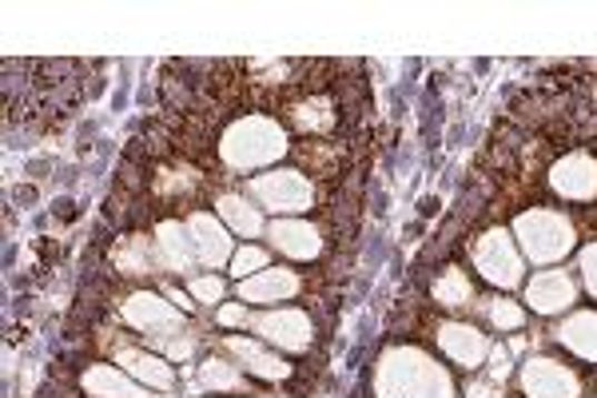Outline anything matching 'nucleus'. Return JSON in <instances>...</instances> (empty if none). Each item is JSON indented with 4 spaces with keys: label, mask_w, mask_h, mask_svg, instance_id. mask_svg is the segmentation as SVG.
I'll list each match as a JSON object with an SVG mask.
<instances>
[{
    "label": "nucleus",
    "mask_w": 597,
    "mask_h": 398,
    "mask_svg": "<svg viewBox=\"0 0 597 398\" xmlns=\"http://www.w3.org/2000/svg\"><path fill=\"white\" fill-rule=\"evenodd\" d=\"M375 398H458V382L438 355L418 342H387L370 375Z\"/></svg>",
    "instance_id": "f257e3e1"
},
{
    "label": "nucleus",
    "mask_w": 597,
    "mask_h": 398,
    "mask_svg": "<svg viewBox=\"0 0 597 398\" xmlns=\"http://www.w3.org/2000/svg\"><path fill=\"white\" fill-rule=\"evenodd\" d=\"M295 152L291 132L279 116L247 112L239 120H231L223 128L216 143V160L231 176H251V171H271L279 168V160Z\"/></svg>",
    "instance_id": "f03ea898"
},
{
    "label": "nucleus",
    "mask_w": 597,
    "mask_h": 398,
    "mask_svg": "<svg viewBox=\"0 0 597 398\" xmlns=\"http://www.w3.org/2000/svg\"><path fill=\"white\" fill-rule=\"evenodd\" d=\"M510 236L518 239V251L526 256V263L558 267L578 251L581 228L578 219L566 216L561 208L530 203V208H518V216L510 219Z\"/></svg>",
    "instance_id": "7ed1b4c3"
},
{
    "label": "nucleus",
    "mask_w": 597,
    "mask_h": 398,
    "mask_svg": "<svg viewBox=\"0 0 597 398\" xmlns=\"http://www.w3.org/2000/svg\"><path fill=\"white\" fill-rule=\"evenodd\" d=\"M466 256H470V267L482 276V283H490L494 291L506 295L526 287V256L518 251V239L503 223H490V228L478 231L466 243Z\"/></svg>",
    "instance_id": "20e7f679"
},
{
    "label": "nucleus",
    "mask_w": 597,
    "mask_h": 398,
    "mask_svg": "<svg viewBox=\"0 0 597 398\" xmlns=\"http://www.w3.org/2000/svg\"><path fill=\"white\" fill-rule=\"evenodd\" d=\"M546 191L566 208H589L597 216V148L594 143H569L550 160L541 176Z\"/></svg>",
    "instance_id": "39448f33"
},
{
    "label": "nucleus",
    "mask_w": 597,
    "mask_h": 398,
    "mask_svg": "<svg viewBox=\"0 0 597 398\" xmlns=\"http://www.w3.org/2000/svg\"><path fill=\"white\" fill-rule=\"evenodd\" d=\"M247 196L256 199L259 208L271 211L276 219L287 216H307L315 208V183L304 168H271L259 171L247 180Z\"/></svg>",
    "instance_id": "423d86ee"
},
{
    "label": "nucleus",
    "mask_w": 597,
    "mask_h": 398,
    "mask_svg": "<svg viewBox=\"0 0 597 398\" xmlns=\"http://www.w3.org/2000/svg\"><path fill=\"white\" fill-rule=\"evenodd\" d=\"M247 327L256 331L259 342L276 347L283 355H307L315 342V322L299 307H267V311H251Z\"/></svg>",
    "instance_id": "0eeeda50"
},
{
    "label": "nucleus",
    "mask_w": 597,
    "mask_h": 398,
    "mask_svg": "<svg viewBox=\"0 0 597 398\" xmlns=\"http://www.w3.org/2000/svg\"><path fill=\"white\" fill-rule=\"evenodd\" d=\"M578 295L581 283L574 271H566V267H541L521 287V307L541 315V319H558V315H569L578 307Z\"/></svg>",
    "instance_id": "6e6552de"
},
{
    "label": "nucleus",
    "mask_w": 597,
    "mask_h": 398,
    "mask_svg": "<svg viewBox=\"0 0 597 398\" xmlns=\"http://www.w3.org/2000/svg\"><path fill=\"white\" fill-rule=\"evenodd\" d=\"M518 390L521 398H581L586 382H581L578 367H569L566 359L530 355L518 370Z\"/></svg>",
    "instance_id": "1a4fd4ad"
},
{
    "label": "nucleus",
    "mask_w": 597,
    "mask_h": 398,
    "mask_svg": "<svg viewBox=\"0 0 597 398\" xmlns=\"http://www.w3.org/2000/svg\"><path fill=\"white\" fill-rule=\"evenodd\" d=\"M120 319L132 327V331L148 335V339L163 342L171 335H183V311L171 304L163 291H132L123 295Z\"/></svg>",
    "instance_id": "9d476101"
},
{
    "label": "nucleus",
    "mask_w": 597,
    "mask_h": 398,
    "mask_svg": "<svg viewBox=\"0 0 597 398\" xmlns=\"http://www.w3.org/2000/svg\"><path fill=\"white\" fill-rule=\"evenodd\" d=\"M430 339H435V347L446 359L462 370H478L494 351L490 335H486L482 327H475V322H462V319H438Z\"/></svg>",
    "instance_id": "9b49d317"
},
{
    "label": "nucleus",
    "mask_w": 597,
    "mask_h": 398,
    "mask_svg": "<svg viewBox=\"0 0 597 398\" xmlns=\"http://www.w3.org/2000/svg\"><path fill=\"white\" fill-rule=\"evenodd\" d=\"M219 351L228 355L239 370H247L251 379H263V382H287L295 375L291 362L276 351V347H267L259 339H243V335H223L219 339Z\"/></svg>",
    "instance_id": "f8f14e48"
},
{
    "label": "nucleus",
    "mask_w": 597,
    "mask_h": 398,
    "mask_svg": "<svg viewBox=\"0 0 597 398\" xmlns=\"http://www.w3.org/2000/svg\"><path fill=\"white\" fill-rule=\"evenodd\" d=\"M236 295L239 304L247 307H279V304H291V299H299L304 295V276L295 271V267H267V271H259V276L243 279V283H236Z\"/></svg>",
    "instance_id": "ddd939ff"
},
{
    "label": "nucleus",
    "mask_w": 597,
    "mask_h": 398,
    "mask_svg": "<svg viewBox=\"0 0 597 398\" xmlns=\"http://www.w3.org/2000/svg\"><path fill=\"white\" fill-rule=\"evenodd\" d=\"M188 231H191V243H196V256L199 267H208V271H219V267H228L231 256H236V236L228 231V223L216 216V211H191L188 219Z\"/></svg>",
    "instance_id": "4468645a"
},
{
    "label": "nucleus",
    "mask_w": 597,
    "mask_h": 398,
    "mask_svg": "<svg viewBox=\"0 0 597 398\" xmlns=\"http://www.w3.org/2000/svg\"><path fill=\"white\" fill-rule=\"evenodd\" d=\"M263 239L276 247L283 259H291V263H315V259L322 256V247H327V243H322V231L304 216L271 219Z\"/></svg>",
    "instance_id": "2eb2a0df"
},
{
    "label": "nucleus",
    "mask_w": 597,
    "mask_h": 398,
    "mask_svg": "<svg viewBox=\"0 0 597 398\" xmlns=\"http://www.w3.org/2000/svg\"><path fill=\"white\" fill-rule=\"evenodd\" d=\"M156 263H160V276L196 279L199 256H196V243H191V231L183 219H163V223H156Z\"/></svg>",
    "instance_id": "dca6fc26"
},
{
    "label": "nucleus",
    "mask_w": 597,
    "mask_h": 398,
    "mask_svg": "<svg viewBox=\"0 0 597 398\" xmlns=\"http://www.w3.org/2000/svg\"><path fill=\"white\" fill-rule=\"evenodd\" d=\"M116 367L128 370L136 382H143V387L156 390V395H168V390H176V370H171V359H163V355H156V351L120 347V351H116Z\"/></svg>",
    "instance_id": "f3484780"
},
{
    "label": "nucleus",
    "mask_w": 597,
    "mask_h": 398,
    "mask_svg": "<svg viewBox=\"0 0 597 398\" xmlns=\"http://www.w3.org/2000/svg\"><path fill=\"white\" fill-rule=\"evenodd\" d=\"M80 390L88 398H156L152 390L136 382L128 370H120L116 362H92V367L80 375Z\"/></svg>",
    "instance_id": "a211bd4d"
},
{
    "label": "nucleus",
    "mask_w": 597,
    "mask_h": 398,
    "mask_svg": "<svg viewBox=\"0 0 597 398\" xmlns=\"http://www.w3.org/2000/svg\"><path fill=\"white\" fill-rule=\"evenodd\" d=\"M216 216L223 219L231 236H239V239L267 236L263 208H259V203L247 196V191H219V196H216Z\"/></svg>",
    "instance_id": "6ab92c4d"
},
{
    "label": "nucleus",
    "mask_w": 597,
    "mask_h": 398,
    "mask_svg": "<svg viewBox=\"0 0 597 398\" xmlns=\"http://www.w3.org/2000/svg\"><path fill=\"white\" fill-rule=\"evenodd\" d=\"M554 339L558 347H566L574 359L594 362L597 367V311L594 307H574L569 315H561V322L554 327Z\"/></svg>",
    "instance_id": "aec40b11"
},
{
    "label": "nucleus",
    "mask_w": 597,
    "mask_h": 398,
    "mask_svg": "<svg viewBox=\"0 0 597 398\" xmlns=\"http://www.w3.org/2000/svg\"><path fill=\"white\" fill-rule=\"evenodd\" d=\"M430 299H435L442 311L458 315V311H470V307H478V291H475V279L466 276L462 267L446 263L442 271L435 276V283H430Z\"/></svg>",
    "instance_id": "412c9836"
},
{
    "label": "nucleus",
    "mask_w": 597,
    "mask_h": 398,
    "mask_svg": "<svg viewBox=\"0 0 597 398\" xmlns=\"http://www.w3.org/2000/svg\"><path fill=\"white\" fill-rule=\"evenodd\" d=\"M199 387L216 390V395H247L251 390V375L239 370L228 355H208L199 362Z\"/></svg>",
    "instance_id": "4be33fe9"
},
{
    "label": "nucleus",
    "mask_w": 597,
    "mask_h": 398,
    "mask_svg": "<svg viewBox=\"0 0 597 398\" xmlns=\"http://www.w3.org/2000/svg\"><path fill=\"white\" fill-rule=\"evenodd\" d=\"M112 263L120 267V276H160V263H156V243L143 236H123L120 243L112 247Z\"/></svg>",
    "instance_id": "5701e85b"
},
{
    "label": "nucleus",
    "mask_w": 597,
    "mask_h": 398,
    "mask_svg": "<svg viewBox=\"0 0 597 398\" xmlns=\"http://www.w3.org/2000/svg\"><path fill=\"white\" fill-rule=\"evenodd\" d=\"M199 188H203V176H199L196 168H188V163L163 168L160 176H156V196L168 199V203H183V199H191Z\"/></svg>",
    "instance_id": "b1692460"
},
{
    "label": "nucleus",
    "mask_w": 597,
    "mask_h": 398,
    "mask_svg": "<svg viewBox=\"0 0 597 398\" xmlns=\"http://www.w3.org/2000/svg\"><path fill=\"white\" fill-rule=\"evenodd\" d=\"M478 311L490 322V331H521L526 327V307L510 295H490V299H478Z\"/></svg>",
    "instance_id": "393cba45"
},
{
    "label": "nucleus",
    "mask_w": 597,
    "mask_h": 398,
    "mask_svg": "<svg viewBox=\"0 0 597 398\" xmlns=\"http://www.w3.org/2000/svg\"><path fill=\"white\" fill-rule=\"evenodd\" d=\"M267 267H271V256H267V247L243 243V247H236V256H231L228 276L236 279V283H243V279L259 276V271H267Z\"/></svg>",
    "instance_id": "a878e982"
},
{
    "label": "nucleus",
    "mask_w": 597,
    "mask_h": 398,
    "mask_svg": "<svg viewBox=\"0 0 597 398\" xmlns=\"http://www.w3.org/2000/svg\"><path fill=\"white\" fill-rule=\"evenodd\" d=\"M188 295L196 299L199 307H223V299H228V283L211 271V276H196L188 279Z\"/></svg>",
    "instance_id": "bb28decb"
},
{
    "label": "nucleus",
    "mask_w": 597,
    "mask_h": 398,
    "mask_svg": "<svg viewBox=\"0 0 597 398\" xmlns=\"http://www.w3.org/2000/svg\"><path fill=\"white\" fill-rule=\"evenodd\" d=\"M578 283L589 291V299H597V239L578 251Z\"/></svg>",
    "instance_id": "cd10ccee"
},
{
    "label": "nucleus",
    "mask_w": 597,
    "mask_h": 398,
    "mask_svg": "<svg viewBox=\"0 0 597 398\" xmlns=\"http://www.w3.org/2000/svg\"><path fill=\"white\" fill-rule=\"evenodd\" d=\"M247 319H251V307H247V304H223V307H216V322H219V327H247Z\"/></svg>",
    "instance_id": "c85d7f7f"
},
{
    "label": "nucleus",
    "mask_w": 597,
    "mask_h": 398,
    "mask_svg": "<svg viewBox=\"0 0 597 398\" xmlns=\"http://www.w3.org/2000/svg\"><path fill=\"white\" fill-rule=\"evenodd\" d=\"M163 295H168V299H171L176 307H180V311H196V307H199L188 291H180V287H168V283H163Z\"/></svg>",
    "instance_id": "c756f323"
},
{
    "label": "nucleus",
    "mask_w": 597,
    "mask_h": 398,
    "mask_svg": "<svg viewBox=\"0 0 597 398\" xmlns=\"http://www.w3.org/2000/svg\"><path fill=\"white\" fill-rule=\"evenodd\" d=\"M12 203H37V188H12Z\"/></svg>",
    "instance_id": "7c9ffc66"
},
{
    "label": "nucleus",
    "mask_w": 597,
    "mask_h": 398,
    "mask_svg": "<svg viewBox=\"0 0 597 398\" xmlns=\"http://www.w3.org/2000/svg\"><path fill=\"white\" fill-rule=\"evenodd\" d=\"M438 208H442V203H438L435 196H430V199H422V203H418V211H422V216H435Z\"/></svg>",
    "instance_id": "2f4dec72"
},
{
    "label": "nucleus",
    "mask_w": 597,
    "mask_h": 398,
    "mask_svg": "<svg viewBox=\"0 0 597 398\" xmlns=\"http://www.w3.org/2000/svg\"><path fill=\"white\" fill-rule=\"evenodd\" d=\"M475 398H494V387H482V390H478Z\"/></svg>",
    "instance_id": "473e14b6"
}]
</instances>
